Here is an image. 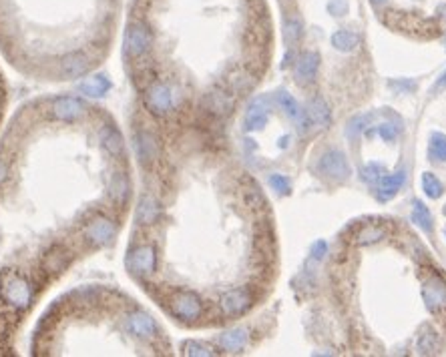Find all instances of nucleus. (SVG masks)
<instances>
[{
	"label": "nucleus",
	"instance_id": "nucleus-30",
	"mask_svg": "<svg viewBox=\"0 0 446 357\" xmlns=\"http://www.w3.org/2000/svg\"><path fill=\"white\" fill-rule=\"evenodd\" d=\"M370 2H372L374 6H382V4H386L388 0H370Z\"/></svg>",
	"mask_w": 446,
	"mask_h": 357
},
{
	"label": "nucleus",
	"instance_id": "nucleus-7",
	"mask_svg": "<svg viewBox=\"0 0 446 357\" xmlns=\"http://www.w3.org/2000/svg\"><path fill=\"white\" fill-rule=\"evenodd\" d=\"M266 107H268L266 96H258V98L251 101L249 111H247V115H245V122H243V124H245V131H260V129L266 127V122H268V111H266Z\"/></svg>",
	"mask_w": 446,
	"mask_h": 357
},
{
	"label": "nucleus",
	"instance_id": "nucleus-1",
	"mask_svg": "<svg viewBox=\"0 0 446 357\" xmlns=\"http://www.w3.org/2000/svg\"><path fill=\"white\" fill-rule=\"evenodd\" d=\"M125 139L87 98L27 101L0 135V357L60 279L111 247L131 201Z\"/></svg>",
	"mask_w": 446,
	"mask_h": 357
},
{
	"label": "nucleus",
	"instance_id": "nucleus-26",
	"mask_svg": "<svg viewBox=\"0 0 446 357\" xmlns=\"http://www.w3.org/2000/svg\"><path fill=\"white\" fill-rule=\"evenodd\" d=\"M6 105H8V87H6V79H4V72L0 70V124H2V120H4Z\"/></svg>",
	"mask_w": 446,
	"mask_h": 357
},
{
	"label": "nucleus",
	"instance_id": "nucleus-15",
	"mask_svg": "<svg viewBox=\"0 0 446 357\" xmlns=\"http://www.w3.org/2000/svg\"><path fill=\"white\" fill-rule=\"evenodd\" d=\"M386 235V229L382 227V225H366L360 233H358V245H374V243H378L380 239H384Z\"/></svg>",
	"mask_w": 446,
	"mask_h": 357
},
{
	"label": "nucleus",
	"instance_id": "nucleus-16",
	"mask_svg": "<svg viewBox=\"0 0 446 357\" xmlns=\"http://www.w3.org/2000/svg\"><path fill=\"white\" fill-rule=\"evenodd\" d=\"M412 221L417 223L420 229H424L426 233H432V215L430 211L424 207L422 201H414V209H412Z\"/></svg>",
	"mask_w": 446,
	"mask_h": 357
},
{
	"label": "nucleus",
	"instance_id": "nucleus-24",
	"mask_svg": "<svg viewBox=\"0 0 446 357\" xmlns=\"http://www.w3.org/2000/svg\"><path fill=\"white\" fill-rule=\"evenodd\" d=\"M326 8L334 18H342L348 12V0H330Z\"/></svg>",
	"mask_w": 446,
	"mask_h": 357
},
{
	"label": "nucleus",
	"instance_id": "nucleus-28",
	"mask_svg": "<svg viewBox=\"0 0 446 357\" xmlns=\"http://www.w3.org/2000/svg\"><path fill=\"white\" fill-rule=\"evenodd\" d=\"M390 87H392V89L414 90V89H417V83H408V81H404V83H400V81H394V83H390Z\"/></svg>",
	"mask_w": 446,
	"mask_h": 357
},
{
	"label": "nucleus",
	"instance_id": "nucleus-25",
	"mask_svg": "<svg viewBox=\"0 0 446 357\" xmlns=\"http://www.w3.org/2000/svg\"><path fill=\"white\" fill-rule=\"evenodd\" d=\"M376 131H378V135L384 139V141H394L396 137H398V133L402 131V127H394L392 122H384V124H380V127H376Z\"/></svg>",
	"mask_w": 446,
	"mask_h": 357
},
{
	"label": "nucleus",
	"instance_id": "nucleus-6",
	"mask_svg": "<svg viewBox=\"0 0 446 357\" xmlns=\"http://www.w3.org/2000/svg\"><path fill=\"white\" fill-rule=\"evenodd\" d=\"M422 299L426 303V309L430 313H443L446 309V281L443 277L434 275L428 277L422 287Z\"/></svg>",
	"mask_w": 446,
	"mask_h": 357
},
{
	"label": "nucleus",
	"instance_id": "nucleus-17",
	"mask_svg": "<svg viewBox=\"0 0 446 357\" xmlns=\"http://www.w3.org/2000/svg\"><path fill=\"white\" fill-rule=\"evenodd\" d=\"M436 349H438V335H436V331L428 328L418 337V352L422 356H432V354H436Z\"/></svg>",
	"mask_w": 446,
	"mask_h": 357
},
{
	"label": "nucleus",
	"instance_id": "nucleus-21",
	"mask_svg": "<svg viewBox=\"0 0 446 357\" xmlns=\"http://www.w3.org/2000/svg\"><path fill=\"white\" fill-rule=\"evenodd\" d=\"M183 354H187V356H215L217 352H213V347H209L206 343H199V341H185Z\"/></svg>",
	"mask_w": 446,
	"mask_h": 357
},
{
	"label": "nucleus",
	"instance_id": "nucleus-27",
	"mask_svg": "<svg viewBox=\"0 0 446 357\" xmlns=\"http://www.w3.org/2000/svg\"><path fill=\"white\" fill-rule=\"evenodd\" d=\"M327 253V245L326 241H316L314 243V249H312V257L316 259V261H320V259H324V255Z\"/></svg>",
	"mask_w": 446,
	"mask_h": 357
},
{
	"label": "nucleus",
	"instance_id": "nucleus-23",
	"mask_svg": "<svg viewBox=\"0 0 446 357\" xmlns=\"http://www.w3.org/2000/svg\"><path fill=\"white\" fill-rule=\"evenodd\" d=\"M382 171H384L382 165L370 163V165H366V167L362 169V178H364L366 183H376V181L380 178V173H382Z\"/></svg>",
	"mask_w": 446,
	"mask_h": 357
},
{
	"label": "nucleus",
	"instance_id": "nucleus-13",
	"mask_svg": "<svg viewBox=\"0 0 446 357\" xmlns=\"http://www.w3.org/2000/svg\"><path fill=\"white\" fill-rule=\"evenodd\" d=\"M282 34H284L286 44H296L297 40L301 38V34H303V21H301V16H299V14H290V16H286Z\"/></svg>",
	"mask_w": 446,
	"mask_h": 357
},
{
	"label": "nucleus",
	"instance_id": "nucleus-29",
	"mask_svg": "<svg viewBox=\"0 0 446 357\" xmlns=\"http://www.w3.org/2000/svg\"><path fill=\"white\" fill-rule=\"evenodd\" d=\"M445 85H446V72L441 77V81L436 83V89H441V87H445Z\"/></svg>",
	"mask_w": 446,
	"mask_h": 357
},
{
	"label": "nucleus",
	"instance_id": "nucleus-11",
	"mask_svg": "<svg viewBox=\"0 0 446 357\" xmlns=\"http://www.w3.org/2000/svg\"><path fill=\"white\" fill-rule=\"evenodd\" d=\"M306 117L310 120V124L326 127L327 122L332 120V115H330V109H327L326 101L320 98V96H316L314 101H310L308 111H306Z\"/></svg>",
	"mask_w": 446,
	"mask_h": 357
},
{
	"label": "nucleus",
	"instance_id": "nucleus-12",
	"mask_svg": "<svg viewBox=\"0 0 446 357\" xmlns=\"http://www.w3.org/2000/svg\"><path fill=\"white\" fill-rule=\"evenodd\" d=\"M330 40H332V47H334L336 51H340V53H352L358 44H360V34L354 32V30L342 29L336 30Z\"/></svg>",
	"mask_w": 446,
	"mask_h": 357
},
{
	"label": "nucleus",
	"instance_id": "nucleus-10",
	"mask_svg": "<svg viewBox=\"0 0 446 357\" xmlns=\"http://www.w3.org/2000/svg\"><path fill=\"white\" fill-rule=\"evenodd\" d=\"M404 171H398V173H392V175H380V178L376 181V195L382 199V201H386V199H392L398 191H400V187L404 185Z\"/></svg>",
	"mask_w": 446,
	"mask_h": 357
},
{
	"label": "nucleus",
	"instance_id": "nucleus-18",
	"mask_svg": "<svg viewBox=\"0 0 446 357\" xmlns=\"http://www.w3.org/2000/svg\"><path fill=\"white\" fill-rule=\"evenodd\" d=\"M422 189H424L426 197H430V199H438V197H443V193H445L443 183L438 181L436 175H432V173H424V175H422Z\"/></svg>",
	"mask_w": 446,
	"mask_h": 357
},
{
	"label": "nucleus",
	"instance_id": "nucleus-22",
	"mask_svg": "<svg viewBox=\"0 0 446 357\" xmlns=\"http://www.w3.org/2000/svg\"><path fill=\"white\" fill-rule=\"evenodd\" d=\"M269 185H271V189L277 191L280 195H290V193H292V183H290V178L286 177V175L273 173V175L269 177Z\"/></svg>",
	"mask_w": 446,
	"mask_h": 357
},
{
	"label": "nucleus",
	"instance_id": "nucleus-5",
	"mask_svg": "<svg viewBox=\"0 0 446 357\" xmlns=\"http://www.w3.org/2000/svg\"><path fill=\"white\" fill-rule=\"evenodd\" d=\"M320 171L332 181H346L352 175V167L346 155L338 149H330L320 159Z\"/></svg>",
	"mask_w": 446,
	"mask_h": 357
},
{
	"label": "nucleus",
	"instance_id": "nucleus-2",
	"mask_svg": "<svg viewBox=\"0 0 446 357\" xmlns=\"http://www.w3.org/2000/svg\"><path fill=\"white\" fill-rule=\"evenodd\" d=\"M115 0H0V53L23 77L62 85L107 59Z\"/></svg>",
	"mask_w": 446,
	"mask_h": 357
},
{
	"label": "nucleus",
	"instance_id": "nucleus-3",
	"mask_svg": "<svg viewBox=\"0 0 446 357\" xmlns=\"http://www.w3.org/2000/svg\"><path fill=\"white\" fill-rule=\"evenodd\" d=\"M157 319L121 291L81 285L55 299L30 337V356H111L169 354Z\"/></svg>",
	"mask_w": 446,
	"mask_h": 357
},
{
	"label": "nucleus",
	"instance_id": "nucleus-8",
	"mask_svg": "<svg viewBox=\"0 0 446 357\" xmlns=\"http://www.w3.org/2000/svg\"><path fill=\"white\" fill-rule=\"evenodd\" d=\"M247 339H249V333L247 329L238 328V329H230L225 333H221L217 337V345L230 354H241L247 345Z\"/></svg>",
	"mask_w": 446,
	"mask_h": 357
},
{
	"label": "nucleus",
	"instance_id": "nucleus-9",
	"mask_svg": "<svg viewBox=\"0 0 446 357\" xmlns=\"http://www.w3.org/2000/svg\"><path fill=\"white\" fill-rule=\"evenodd\" d=\"M320 68V55L318 53H301L297 57V64H296V77L299 79V83H310L314 81L316 72Z\"/></svg>",
	"mask_w": 446,
	"mask_h": 357
},
{
	"label": "nucleus",
	"instance_id": "nucleus-20",
	"mask_svg": "<svg viewBox=\"0 0 446 357\" xmlns=\"http://www.w3.org/2000/svg\"><path fill=\"white\" fill-rule=\"evenodd\" d=\"M374 120V113H366V115H358L354 119L350 120V124H348V129H346V133H348V137L352 139V137H356L360 131H364L370 122Z\"/></svg>",
	"mask_w": 446,
	"mask_h": 357
},
{
	"label": "nucleus",
	"instance_id": "nucleus-4",
	"mask_svg": "<svg viewBox=\"0 0 446 357\" xmlns=\"http://www.w3.org/2000/svg\"><path fill=\"white\" fill-rule=\"evenodd\" d=\"M253 303V295L249 287H230L217 299V313L219 319H232L243 315Z\"/></svg>",
	"mask_w": 446,
	"mask_h": 357
},
{
	"label": "nucleus",
	"instance_id": "nucleus-14",
	"mask_svg": "<svg viewBox=\"0 0 446 357\" xmlns=\"http://www.w3.org/2000/svg\"><path fill=\"white\" fill-rule=\"evenodd\" d=\"M277 103H280L282 111H284L290 119L299 120V117L303 115V111L297 107V101L288 90H280V92H277Z\"/></svg>",
	"mask_w": 446,
	"mask_h": 357
},
{
	"label": "nucleus",
	"instance_id": "nucleus-19",
	"mask_svg": "<svg viewBox=\"0 0 446 357\" xmlns=\"http://www.w3.org/2000/svg\"><path fill=\"white\" fill-rule=\"evenodd\" d=\"M428 155H430L432 161H446V137L443 133H434L430 137Z\"/></svg>",
	"mask_w": 446,
	"mask_h": 357
}]
</instances>
